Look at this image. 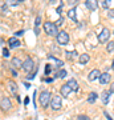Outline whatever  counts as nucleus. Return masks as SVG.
Returning a JSON list of instances; mask_svg holds the SVG:
<instances>
[{
  "label": "nucleus",
  "instance_id": "1",
  "mask_svg": "<svg viewBox=\"0 0 114 120\" xmlns=\"http://www.w3.org/2000/svg\"><path fill=\"white\" fill-rule=\"evenodd\" d=\"M40 104H41V107H44V108H47L49 104H51V99H52V96H51V92L49 91H42L41 94H40Z\"/></svg>",
  "mask_w": 114,
  "mask_h": 120
},
{
  "label": "nucleus",
  "instance_id": "2",
  "mask_svg": "<svg viewBox=\"0 0 114 120\" xmlns=\"http://www.w3.org/2000/svg\"><path fill=\"white\" fill-rule=\"evenodd\" d=\"M44 30H45V32H47L49 36H57V34H59L57 26H56L55 23H51V22L44 23Z\"/></svg>",
  "mask_w": 114,
  "mask_h": 120
},
{
  "label": "nucleus",
  "instance_id": "3",
  "mask_svg": "<svg viewBox=\"0 0 114 120\" xmlns=\"http://www.w3.org/2000/svg\"><path fill=\"white\" fill-rule=\"evenodd\" d=\"M21 68H23V71L27 73H29L31 71H33L35 69V63L33 60L31 59V57H27L25 61H23V65H21Z\"/></svg>",
  "mask_w": 114,
  "mask_h": 120
},
{
  "label": "nucleus",
  "instance_id": "4",
  "mask_svg": "<svg viewBox=\"0 0 114 120\" xmlns=\"http://www.w3.org/2000/svg\"><path fill=\"white\" fill-rule=\"evenodd\" d=\"M61 105H62V99H61V96H60V95H55V96H52V99H51V107L53 108V109H60Z\"/></svg>",
  "mask_w": 114,
  "mask_h": 120
},
{
  "label": "nucleus",
  "instance_id": "5",
  "mask_svg": "<svg viewBox=\"0 0 114 120\" xmlns=\"http://www.w3.org/2000/svg\"><path fill=\"white\" fill-rule=\"evenodd\" d=\"M68 41H69V35L65 31H61L57 34V43L60 45H65V44H68Z\"/></svg>",
  "mask_w": 114,
  "mask_h": 120
},
{
  "label": "nucleus",
  "instance_id": "6",
  "mask_svg": "<svg viewBox=\"0 0 114 120\" xmlns=\"http://www.w3.org/2000/svg\"><path fill=\"white\" fill-rule=\"evenodd\" d=\"M0 107L3 108V109H5V111L11 109V108H12V103H11L9 98H5V96H3V98H1V100H0Z\"/></svg>",
  "mask_w": 114,
  "mask_h": 120
},
{
  "label": "nucleus",
  "instance_id": "7",
  "mask_svg": "<svg viewBox=\"0 0 114 120\" xmlns=\"http://www.w3.org/2000/svg\"><path fill=\"white\" fill-rule=\"evenodd\" d=\"M109 36H110V31L107 30V28H104L102 32L98 35V40H100V43H106L107 39H109Z\"/></svg>",
  "mask_w": 114,
  "mask_h": 120
},
{
  "label": "nucleus",
  "instance_id": "8",
  "mask_svg": "<svg viewBox=\"0 0 114 120\" xmlns=\"http://www.w3.org/2000/svg\"><path fill=\"white\" fill-rule=\"evenodd\" d=\"M85 5H86L90 11H96L97 7H98V1H96V0H88V1L85 3Z\"/></svg>",
  "mask_w": 114,
  "mask_h": 120
},
{
  "label": "nucleus",
  "instance_id": "9",
  "mask_svg": "<svg viewBox=\"0 0 114 120\" xmlns=\"http://www.w3.org/2000/svg\"><path fill=\"white\" fill-rule=\"evenodd\" d=\"M7 86H8V90H9V92H11L12 95H15L17 92V86H16V83L13 82V80H8Z\"/></svg>",
  "mask_w": 114,
  "mask_h": 120
},
{
  "label": "nucleus",
  "instance_id": "10",
  "mask_svg": "<svg viewBox=\"0 0 114 120\" xmlns=\"http://www.w3.org/2000/svg\"><path fill=\"white\" fill-rule=\"evenodd\" d=\"M110 77H111V76H110L109 73L105 72V73H101L98 79H100V83H101V84H106V83L110 82Z\"/></svg>",
  "mask_w": 114,
  "mask_h": 120
},
{
  "label": "nucleus",
  "instance_id": "11",
  "mask_svg": "<svg viewBox=\"0 0 114 120\" xmlns=\"http://www.w3.org/2000/svg\"><path fill=\"white\" fill-rule=\"evenodd\" d=\"M110 91H104L101 94V100H102V103L104 104H107L109 103V100H110Z\"/></svg>",
  "mask_w": 114,
  "mask_h": 120
},
{
  "label": "nucleus",
  "instance_id": "12",
  "mask_svg": "<svg viewBox=\"0 0 114 120\" xmlns=\"http://www.w3.org/2000/svg\"><path fill=\"white\" fill-rule=\"evenodd\" d=\"M70 92H72V90H70V87L68 86V83H66V84H64V86L61 87V95H62V96H65V98H68Z\"/></svg>",
  "mask_w": 114,
  "mask_h": 120
},
{
  "label": "nucleus",
  "instance_id": "13",
  "mask_svg": "<svg viewBox=\"0 0 114 120\" xmlns=\"http://www.w3.org/2000/svg\"><path fill=\"white\" fill-rule=\"evenodd\" d=\"M100 75H101V73H100L98 69H93L92 72L89 73V82H94L97 77H100Z\"/></svg>",
  "mask_w": 114,
  "mask_h": 120
},
{
  "label": "nucleus",
  "instance_id": "14",
  "mask_svg": "<svg viewBox=\"0 0 114 120\" xmlns=\"http://www.w3.org/2000/svg\"><path fill=\"white\" fill-rule=\"evenodd\" d=\"M8 43H9V48H16V47L20 45V41H19L16 38H11L8 40Z\"/></svg>",
  "mask_w": 114,
  "mask_h": 120
},
{
  "label": "nucleus",
  "instance_id": "15",
  "mask_svg": "<svg viewBox=\"0 0 114 120\" xmlns=\"http://www.w3.org/2000/svg\"><path fill=\"white\" fill-rule=\"evenodd\" d=\"M68 86L70 87L72 91H78V84H77V82L74 80V79H70V80L68 82Z\"/></svg>",
  "mask_w": 114,
  "mask_h": 120
},
{
  "label": "nucleus",
  "instance_id": "16",
  "mask_svg": "<svg viewBox=\"0 0 114 120\" xmlns=\"http://www.w3.org/2000/svg\"><path fill=\"white\" fill-rule=\"evenodd\" d=\"M11 63H12V65L15 67V68H21V65H23V61H21L19 57H13Z\"/></svg>",
  "mask_w": 114,
  "mask_h": 120
},
{
  "label": "nucleus",
  "instance_id": "17",
  "mask_svg": "<svg viewBox=\"0 0 114 120\" xmlns=\"http://www.w3.org/2000/svg\"><path fill=\"white\" fill-rule=\"evenodd\" d=\"M78 61H80V64H86V63L89 61V55L88 53H82V55H80Z\"/></svg>",
  "mask_w": 114,
  "mask_h": 120
},
{
  "label": "nucleus",
  "instance_id": "18",
  "mask_svg": "<svg viewBox=\"0 0 114 120\" xmlns=\"http://www.w3.org/2000/svg\"><path fill=\"white\" fill-rule=\"evenodd\" d=\"M68 17H70L72 20H74V22H77V16H76V9L72 8L68 11Z\"/></svg>",
  "mask_w": 114,
  "mask_h": 120
},
{
  "label": "nucleus",
  "instance_id": "19",
  "mask_svg": "<svg viewBox=\"0 0 114 120\" xmlns=\"http://www.w3.org/2000/svg\"><path fill=\"white\" fill-rule=\"evenodd\" d=\"M97 96L98 95L96 94V92H90V94H89V98H88V101L89 103H94L96 99H97Z\"/></svg>",
  "mask_w": 114,
  "mask_h": 120
},
{
  "label": "nucleus",
  "instance_id": "20",
  "mask_svg": "<svg viewBox=\"0 0 114 120\" xmlns=\"http://www.w3.org/2000/svg\"><path fill=\"white\" fill-rule=\"evenodd\" d=\"M66 73H68V72L65 71V69H60L59 72H56V77L59 76L60 79H64V77L66 76Z\"/></svg>",
  "mask_w": 114,
  "mask_h": 120
},
{
  "label": "nucleus",
  "instance_id": "21",
  "mask_svg": "<svg viewBox=\"0 0 114 120\" xmlns=\"http://www.w3.org/2000/svg\"><path fill=\"white\" fill-rule=\"evenodd\" d=\"M48 57H49L51 60H53V61H56V63L59 64V67H61V65H64V63H62V61H61L60 59H57V57H55L53 55H48Z\"/></svg>",
  "mask_w": 114,
  "mask_h": 120
},
{
  "label": "nucleus",
  "instance_id": "22",
  "mask_svg": "<svg viewBox=\"0 0 114 120\" xmlns=\"http://www.w3.org/2000/svg\"><path fill=\"white\" fill-rule=\"evenodd\" d=\"M106 51H107V52H113V51H114V41H110V43L107 44Z\"/></svg>",
  "mask_w": 114,
  "mask_h": 120
},
{
  "label": "nucleus",
  "instance_id": "23",
  "mask_svg": "<svg viewBox=\"0 0 114 120\" xmlns=\"http://www.w3.org/2000/svg\"><path fill=\"white\" fill-rule=\"evenodd\" d=\"M65 55H66L68 59H72V57H74V56H77V52L76 51H73V52H65Z\"/></svg>",
  "mask_w": 114,
  "mask_h": 120
},
{
  "label": "nucleus",
  "instance_id": "24",
  "mask_svg": "<svg viewBox=\"0 0 114 120\" xmlns=\"http://www.w3.org/2000/svg\"><path fill=\"white\" fill-rule=\"evenodd\" d=\"M77 120H90L88 117V116H85V115H78L77 116Z\"/></svg>",
  "mask_w": 114,
  "mask_h": 120
},
{
  "label": "nucleus",
  "instance_id": "25",
  "mask_svg": "<svg viewBox=\"0 0 114 120\" xmlns=\"http://www.w3.org/2000/svg\"><path fill=\"white\" fill-rule=\"evenodd\" d=\"M51 71H52L51 65H49V64H47V65H45V75H49V73H51Z\"/></svg>",
  "mask_w": 114,
  "mask_h": 120
},
{
  "label": "nucleus",
  "instance_id": "26",
  "mask_svg": "<svg viewBox=\"0 0 114 120\" xmlns=\"http://www.w3.org/2000/svg\"><path fill=\"white\" fill-rule=\"evenodd\" d=\"M3 56L4 57H9V51L7 48H3Z\"/></svg>",
  "mask_w": 114,
  "mask_h": 120
},
{
  "label": "nucleus",
  "instance_id": "27",
  "mask_svg": "<svg viewBox=\"0 0 114 120\" xmlns=\"http://www.w3.org/2000/svg\"><path fill=\"white\" fill-rule=\"evenodd\" d=\"M40 23H41V17L37 16V17H36V22H35V26H36V28H37V27L40 26Z\"/></svg>",
  "mask_w": 114,
  "mask_h": 120
},
{
  "label": "nucleus",
  "instance_id": "28",
  "mask_svg": "<svg viewBox=\"0 0 114 120\" xmlns=\"http://www.w3.org/2000/svg\"><path fill=\"white\" fill-rule=\"evenodd\" d=\"M8 12V8L5 7V5H3V7H0V13H7Z\"/></svg>",
  "mask_w": 114,
  "mask_h": 120
},
{
  "label": "nucleus",
  "instance_id": "29",
  "mask_svg": "<svg viewBox=\"0 0 114 120\" xmlns=\"http://www.w3.org/2000/svg\"><path fill=\"white\" fill-rule=\"evenodd\" d=\"M102 5H104V7H106V8H107V7H110V1H109V0H105V1L102 3Z\"/></svg>",
  "mask_w": 114,
  "mask_h": 120
},
{
  "label": "nucleus",
  "instance_id": "30",
  "mask_svg": "<svg viewBox=\"0 0 114 120\" xmlns=\"http://www.w3.org/2000/svg\"><path fill=\"white\" fill-rule=\"evenodd\" d=\"M107 15H109V17H111V19H114V9H110Z\"/></svg>",
  "mask_w": 114,
  "mask_h": 120
},
{
  "label": "nucleus",
  "instance_id": "31",
  "mask_svg": "<svg viewBox=\"0 0 114 120\" xmlns=\"http://www.w3.org/2000/svg\"><path fill=\"white\" fill-rule=\"evenodd\" d=\"M104 113H105V116H106V119H107V120H114L113 117H111V116H110L109 113H107V112H104Z\"/></svg>",
  "mask_w": 114,
  "mask_h": 120
},
{
  "label": "nucleus",
  "instance_id": "32",
  "mask_svg": "<svg viewBox=\"0 0 114 120\" xmlns=\"http://www.w3.org/2000/svg\"><path fill=\"white\" fill-rule=\"evenodd\" d=\"M62 22H64V17H60L59 22H57V24H56V26H61V24H62Z\"/></svg>",
  "mask_w": 114,
  "mask_h": 120
},
{
  "label": "nucleus",
  "instance_id": "33",
  "mask_svg": "<svg viewBox=\"0 0 114 120\" xmlns=\"http://www.w3.org/2000/svg\"><path fill=\"white\" fill-rule=\"evenodd\" d=\"M23 34H24V31H17L16 34H15V36H21Z\"/></svg>",
  "mask_w": 114,
  "mask_h": 120
},
{
  "label": "nucleus",
  "instance_id": "34",
  "mask_svg": "<svg viewBox=\"0 0 114 120\" xmlns=\"http://www.w3.org/2000/svg\"><path fill=\"white\" fill-rule=\"evenodd\" d=\"M61 9H62V4H60V7L57 8V13H61Z\"/></svg>",
  "mask_w": 114,
  "mask_h": 120
},
{
  "label": "nucleus",
  "instance_id": "35",
  "mask_svg": "<svg viewBox=\"0 0 114 120\" xmlns=\"http://www.w3.org/2000/svg\"><path fill=\"white\" fill-rule=\"evenodd\" d=\"M110 92H111V94H114V83L110 86Z\"/></svg>",
  "mask_w": 114,
  "mask_h": 120
},
{
  "label": "nucleus",
  "instance_id": "36",
  "mask_svg": "<svg viewBox=\"0 0 114 120\" xmlns=\"http://www.w3.org/2000/svg\"><path fill=\"white\" fill-rule=\"evenodd\" d=\"M28 103H29V99H28V98H25V100H24V104H25V105H27V104H28Z\"/></svg>",
  "mask_w": 114,
  "mask_h": 120
},
{
  "label": "nucleus",
  "instance_id": "37",
  "mask_svg": "<svg viewBox=\"0 0 114 120\" xmlns=\"http://www.w3.org/2000/svg\"><path fill=\"white\" fill-rule=\"evenodd\" d=\"M24 86H25V88H29V83H25V82H24Z\"/></svg>",
  "mask_w": 114,
  "mask_h": 120
},
{
  "label": "nucleus",
  "instance_id": "38",
  "mask_svg": "<svg viewBox=\"0 0 114 120\" xmlns=\"http://www.w3.org/2000/svg\"><path fill=\"white\" fill-rule=\"evenodd\" d=\"M12 75H13V76H17V72L15 71V69H12Z\"/></svg>",
  "mask_w": 114,
  "mask_h": 120
},
{
  "label": "nucleus",
  "instance_id": "39",
  "mask_svg": "<svg viewBox=\"0 0 114 120\" xmlns=\"http://www.w3.org/2000/svg\"><path fill=\"white\" fill-rule=\"evenodd\" d=\"M111 68L114 69V60H113V64H111Z\"/></svg>",
  "mask_w": 114,
  "mask_h": 120
}]
</instances>
